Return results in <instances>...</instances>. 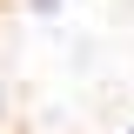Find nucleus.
Segmentation results:
<instances>
[{"mask_svg":"<svg viewBox=\"0 0 134 134\" xmlns=\"http://www.w3.org/2000/svg\"><path fill=\"white\" fill-rule=\"evenodd\" d=\"M0 134H134V0H0Z\"/></svg>","mask_w":134,"mask_h":134,"instance_id":"nucleus-1","label":"nucleus"}]
</instances>
